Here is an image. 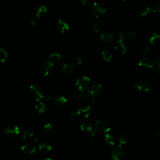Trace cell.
Masks as SVG:
<instances>
[{"mask_svg":"<svg viewBox=\"0 0 160 160\" xmlns=\"http://www.w3.org/2000/svg\"><path fill=\"white\" fill-rule=\"evenodd\" d=\"M29 94L32 99L36 101H41L45 97L42 88L36 85H32L30 86Z\"/></svg>","mask_w":160,"mask_h":160,"instance_id":"1","label":"cell"},{"mask_svg":"<svg viewBox=\"0 0 160 160\" xmlns=\"http://www.w3.org/2000/svg\"><path fill=\"white\" fill-rule=\"evenodd\" d=\"M89 8L93 15L96 18H100V16H102L103 15H104L106 11L105 6L103 3H101L94 2L93 4L90 5L89 6Z\"/></svg>","mask_w":160,"mask_h":160,"instance_id":"2","label":"cell"},{"mask_svg":"<svg viewBox=\"0 0 160 160\" xmlns=\"http://www.w3.org/2000/svg\"><path fill=\"white\" fill-rule=\"evenodd\" d=\"M112 129L110 123L106 120H99L95 124V130L99 133H107Z\"/></svg>","mask_w":160,"mask_h":160,"instance_id":"3","label":"cell"},{"mask_svg":"<svg viewBox=\"0 0 160 160\" xmlns=\"http://www.w3.org/2000/svg\"><path fill=\"white\" fill-rule=\"evenodd\" d=\"M91 80L87 76H83L76 81V86L78 87V90L84 92H87L91 87Z\"/></svg>","mask_w":160,"mask_h":160,"instance_id":"4","label":"cell"},{"mask_svg":"<svg viewBox=\"0 0 160 160\" xmlns=\"http://www.w3.org/2000/svg\"><path fill=\"white\" fill-rule=\"evenodd\" d=\"M125 154V149L122 145H115L112 149L111 155L114 160H121Z\"/></svg>","mask_w":160,"mask_h":160,"instance_id":"5","label":"cell"},{"mask_svg":"<svg viewBox=\"0 0 160 160\" xmlns=\"http://www.w3.org/2000/svg\"><path fill=\"white\" fill-rule=\"evenodd\" d=\"M119 39L116 43L115 46V51L121 55H123L126 52V48L123 43V33L122 32H120L118 34Z\"/></svg>","mask_w":160,"mask_h":160,"instance_id":"6","label":"cell"},{"mask_svg":"<svg viewBox=\"0 0 160 160\" xmlns=\"http://www.w3.org/2000/svg\"><path fill=\"white\" fill-rule=\"evenodd\" d=\"M54 65L49 61L43 63L40 66V72L45 77L48 76L52 72Z\"/></svg>","mask_w":160,"mask_h":160,"instance_id":"7","label":"cell"},{"mask_svg":"<svg viewBox=\"0 0 160 160\" xmlns=\"http://www.w3.org/2000/svg\"><path fill=\"white\" fill-rule=\"evenodd\" d=\"M4 133L8 137L13 138L19 135V134L20 133V129L17 126L9 125L5 128L4 131Z\"/></svg>","mask_w":160,"mask_h":160,"instance_id":"8","label":"cell"},{"mask_svg":"<svg viewBox=\"0 0 160 160\" xmlns=\"http://www.w3.org/2000/svg\"><path fill=\"white\" fill-rule=\"evenodd\" d=\"M103 91V85L99 83V84H94L91 85V87L90 89L87 91L91 95L97 97L101 94V93Z\"/></svg>","mask_w":160,"mask_h":160,"instance_id":"9","label":"cell"},{"mask_svg":"<svg viewBox=\"0 0 160 160\" xmlns=\"http://www.w3.org/2000/svg\"><path fill=\"white\" fill-rule=\"evenodd\" d=\"M135 87L136 89L140 91H143V92H150L151 91V88L149 83L144 81V80H140L138 81L135 85Z\"/></svg>","mask_w":160,"mask_h":160,"instance_id":"10","label":"cell"},{"mask_svg":"<svg viewBox=\"0 0 160 160\" xmlns=\"http://www.w3.org/2000/svg\"><path fill=\"white\" fill-rule=\"evenodd\" d=\"M138 66L143 69H151L153 68L154 64L151 59L145 57L139 61Z\"/></svg>","mask_w":160,"mask_h":160,"instance_id":"11","label":"cell"},{"mask_svg":"<svg viewBox=\"0 0 160 160\" xmlns=\"http://www.w3.org/2000/svg\"><path fill=\"white\" fill-rule=\"evenodd\" d=\"M101 41L106 44H110L113 42L114 36L110 32H104L101 35Z\"/></svg>","mask_w":160,"mask_h":160,"instance_id":"12","label":"cell"},{"mask_svg":"<svg viewBox=\"0 0 160 160\" xmlns=\"http://www.w3.org/2000/svg\"><path fill=\"white\" fill-rule=\"evenodd\" d=\"M21 151L26 154L33 155L36 153V148L32 144H24L21 148Z\"/></svg>","mask_w":160,"mask_h":160,"instance_id":"13","label":"cell"},{"mask_svg":"<svg viewBox=\"0 0 160 160\" xmlns=\"http://www.w3.org/2000/svg\"><path fill=\"white\" fill-rule=\"evenodd\" d=\"M57 29L60 32L65 33L69 31L70 26L65 21L62 20H59L57 23Z\"/></svg>","mask_w":160,"mask_h":160,"instance_id":"14","label":"cell"},{"mask_svg":"<svg viewBox=\"0 0 160 160\" xmlns=\"http://www.w3.org/2000/svg\"><path fill=\"white\" fill-rule=\"evenodd\" d=\"M75 71V66L70 63L63 65L61 68V72L65 75H71Z\"/></svg>","mask_w":160,"mask_h":160,"instance_id":"15","label":"cell"},{"mask_svg":"<svg viewBox=\"0 0 160 160\" xmlns=\"http://www.w3.org/2000/svg\"><path fill=\"white\" fill-rule=\"evenodd\" d=\"M104 139L105 140V141L108 144L112 145V146H115L116 145L117 143V139L115 138V136L109 133H106L104 136Z\"/></svg>","mask_w":160,"mask_h":160,"instance_id":"16","label":"cell"},{"mask_svg":"<svg viewBox=\"0 0 160 160\" xmlns=\"http://www.w3.org/2000/svg\"><path fill=\"white\" fill-rule=\"evenodd\" d=\"M54 102L57 106L62 107V106H63L65 104H66V103L68 102V100L64 96L60 95L55 98Z\"/></svg>","mask_w":160,"mask_h":160,"instance_id":"17","label":"cell"},{"mask_svg":"<svg viewBox=\"0 0 160 160\" xmlns=\"http://www.w3.org/2000/svg\"><path fill=\"white\" fill-rule=\"evenodd\" d=\"M35 109L38 113L43 114L46 111V106L45 103L42 101H37V103L35 105Z\"/></svg>","mask_w":160,"mask_h":160,"instance_id":"18","label":"cell"},{"mask_svg":"<svg viewBox=\"0 0 160 160\" xmlns=\"http://www.w3.org/2000/svg\"><path fill=\"white\" fill-rule=\"evenodd\" d=\"M46 13H47V8L44 5H41L36 10V17L37 18H41L44 16H45Z\"/></svg>","mask_w":160,"mask_h":160,"instance_id":"19","label":"cell"},{"mask_svg":"<svg viewBox=\"0 0 160 160\" xmlns=\"http://www.w3.org/2000/svg\"><path fill=\"white\" fill-rule=\"evenodd\" d=\"M61 58H62L61 55L59 54V53H51V54L48 57L49 61L53 63L58 62L61 60Z\"/></svg>","mask_w":160,"mask_h":160,"instance_id":"20","label":"cell"},{"mask_svg":"<svg viewBox=\"0 0 160 160\" xmlns=\"http://www.w3.org/2000/svg\"><path fill=\"white\" fill-rule=\"evenodd\" d=\"M136 39V34L134 32H130L123 34V39L129 42H134Z\"/></svg>","mask_w":160,"mask_h":160,"instance_id":"21","label":"cell"},{"mask_svg":"<svg viewBox=\"0 0 160 160\" xmlns=\"http://www.w3.org/2000/svg\"><path fill=\"white\" fill-rule=\"evenodd\" d=\"M101 55L103 60L107 63H110L113 58V55L112 53L107 51H103L101 52Z\"/></svg>","mask_w":160,"mask_h":160,"instance_id":"22","label":"cell"},{"mask_svg":"<svg viewBox=\"0 0 160 160\" xmlns=\"http://www.w3.org/2000/svg\"><path fill=\"white\" fill-rule=\"evenodd\" d=\"M38 148H39V150L41 152H43L44 153H48L51 151L52 149V146L47 143H41L39 144Z\"/></svg>","mask_w":160,"mask_h":160,"instance_id":"23","label":"cell"},{"mask_svg":"<svg viewBox=\"0 0 160 160\" xmlns=\"http://www.w3.org/2000/svg\"><path fill=\"white\" fill-rule=\"evenodd\" d=\"M149 43L151 44H156L160 42V33H154L153 35L149 38Z\"/></svg>","mask_w":160,"mask_h":160,"instance_id":"24","label":"cell"},{"mask_svg":"<svg viewBox=\"0 0 160 160\" xmlns=\"http://www.w3.org/2000/svg\"><path fill=\"white\" fill-rule=\"evenodd\" d=\"M53 131H54V126H53V125L49 123H48L46 125H44L43 128V133H46V134H50V133H53Z\"/></svg>","mask_w":160,"mask_h":160,"instance_id":"25","label":"cell"},{"mask_svg":"<svg viewBox=\"0 0 160 160\" xmlns=\"http://www.w3.org/2000/svg\"><path fill=\"white\" fill-rule=\"evenodd\" d=\"M8 58V53L7 51L3 49L0 48V62L5 63Z\"/></svg>","mask_w":160,"mask_h":160,"instance_id":"26","label":"cell"},{"mask_svg":"<svg viewBox=\"0 0 160 160\" xmlns=\"http://www.w3.org/2000/svg\"><path fill=\"white\" fill-rule=\"evenodd\" d=\"M80 129L82 131L86 133H91L93 131L92 126L88 123H83L80 125Z\"/></svg>","mask_w":160,"mask_h":160,"instance_id":"27","label":"cell"},{"mask_svg":"<svg viewBox=\"0 0 160 160\" xmlns=\"http://www.w3.org/2000/svg\"><path fill=\"white\" fill-rule=\"evenodd\" d=\"M34 136V133H33L32 131H29V130H27V131H25L24 133H23V135L22 136V138L23 140H29L30 139H32Z\"/></svg>","mask_w":160,"mask_h":160,"instance_id":"28","label":"cell"},{"mask_svg":"<svg viewBox=\"0 0 160 160\" xmlns=\"http://www.w3.org/2000/svg\"><path fill=\"white\" fill-rule=\"evenodd\" d=\"M128 137L127 135H125V134H121L119 136L118 139V141L119 143V144L123 145L124 144H126L128 141Z\"/></svg>","mask_w":160,"mask_h":160,"instance_id":"29","label":"cell"},{"mask_svg":"<svg viewBox=\"0 0 160 160\" xmlns=\"http://www.w3.org/2000/svg\"><path fill=\"white\" fill-rule=\"evenodd\" d=\"M151 13H153V9L150 8L149 7H146L145 8H144L142 11H140L139 13V15L141 17H143V16H147L149 14H151Z\"/></svg>","mask_w":160,"mask_h":160,"instance_id":"30","label":"cell"},{"mask_svg":"<svg viewBox=\"0 0 160 160\" xmlns=\"http://www.w3.org/2000/svg\"><path fill=\"white\" fill-rule=\"evenodd\" d=\"M93 30L95 33H99L102 31V26L99 24H95L93 26Z\"/></svg>","mask_w":160,"mask_h":160,"instance_id":"31","label":"cell"},{"mask_svg":"<svg viewBox=\"0 0 160 160\" xmlns=\"http://www.w3.org/2000/svg\"><path fill=\"white\" fill-rule=\"evenodd\" d=\"M98 136L96 131H92L90 136H89V141L91 142H94L97 139Z\"/></svg>","mask_w":160,"mask_h":160,"instance_id":"32","label":"cell"},{"mask_svg":"<svg viewBox=\"0 0 160 160\" xmlns=\"http://www.w3.org/2000/svg\"><path fill=\"white\" fill-rule=\"evenodd\" d=\"M153 12L154 13H160V2H158L153 9Z\"/></svg>","mask_w":160,"mask_h":160,"instance_id":"33","label":"cell"},{"mask_svg":"<svg viewBox=\"0 0 160 160\" xmlns=\"http://www.w3.org/2000/svg\"><path fill=\"white\" fill-rule=\"evenodd\" d=\"M89 117V112L88 113H81L80 115H78V118L81 120H85L88 118Z\"/></svg>","mask_w":160,"mask_h":160,"instance_id":"34","label":"cell"},{"mask_svg":"<svg viewBox=\"0 0 160 160\" xmlns=\"http://www.w3.org/2000/svg\"><path fill=\"white\" fill-rule=\"evenodd\" d=\"M83 61L81 58H77L75 62V65H76L78 66H80L81 65L83 64Z\"/></svg>","mask_w":160,"mask_h":160,"instance_id":"35","label":"cell"},{"mask_svg":"<svg viewBox=\"0 0 160 160\" xmlns=\"http://www.w3.org/2000/svg\"><path fill=\"white\" fill-rule=\"evenodd\" d=\"M36 23V17L31 16L30 19V23L31 25H34Z\"/></svg>","mask_w":160,"mask_h":160,"instance_id":"36","label":"cell"},{"mask_svg":"<svg viewBox=\"0 0 160 160\" xmlns=\"http://www.w3.org/2000/svg\"><path fill=\"white\" fill-rule=\"evenodd\" d=\"M149 52V48L148 47H144L141 50V53L143 55H147Z\"/></svg>","mask_w":160,"mask_h":160,"instance_id":"37","label":"cell"},{"mask_svg":"<svg viewBox=\"0 0 160 160\" xmlns=\"http://www.w3.org/2000/svg\"><path fill=\"white\" fill-rule=\"evenodd\" d=\"M154 71L156 75L160 76V68H159V67L154 68Z\"/></svg>","mask_w":160,"mask_h":160,"instance_id":"38","label":"cell"},{"mask_svg":"<svg viewBox=\"0 0 160 160\" xmlns=\"http://www.w3.org/2000/svg\"><path fill=\"white\" fill-rule=\"evenodd\" d=\"M156 63L158 65V66L160 67V55L156 58Z\"/></svg>","mask_w":160,"mask_h":160,"instance_id":"39","label":"cell"},{"mask_svg":"<svg viewBox=\"0 0 160 160\" xmlns=\"http://www.w3.org/2000/svg\"><path fill=\"white\" fill-rule=\"evenodd\" d=\"M88 1L89 0H79V2L83 5H86L88 3Z\"/></svg>","mask_w":160,"mask_h":160,"instance_id":"40","label":"cell"},{"mask_svg":"<svg viewBox=\"0 0 160 160\" xmlns=\"http://www.w3.org/2000/svg\"><path fill=\"white\" fill-rule=\"evenodd\" d=\"M39 139L38 137H35V138H34V139H33V143H36L37 142L39 141Z\"/></svg>","mask_w":160,"mask_h":160,"instance_id":"41","label":"cell"},{"mask_svg":"<svg viewBox=\"0 0 160 160\" xmlns=\"http://www.w3.org/2000/svg\"><path fill=\"white\" fill-rule=\"evenodd\" d=\"M39 160H54L52 158H44V159H39Z\"/></svg>","mask_w":160,"mask_h":160,"instance_id":"42","label":"cell"},{"mask_svg":"<svg viewBox=\"0 0 160 160\" xmlns=\"http://www.w3.org/2000/svg\"><path fill=\"white\" fill-rule=\"evenodd\" d=\"M121 1H125V0H121Z\"/></svg>","mask_w":160,"mask_h":160,"instance_id":"43","label":"cell"},{"mask_svg":"<svg viewBox=\"0 0 160 160\" xmlns=\"http://www.w3.org/2000/svg\"><path fill=\"white\" fill-rule=\"evenodd\" d=\"M68 160H73V159H68Z\"/></svg>","mask_w":160,"mask_h":160,"instance_id":"44","label":"cell"}]
</instances>
